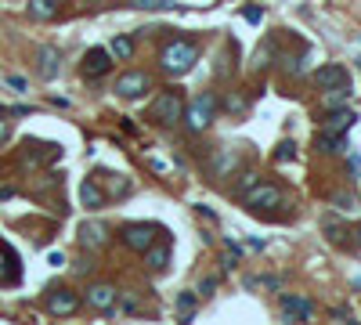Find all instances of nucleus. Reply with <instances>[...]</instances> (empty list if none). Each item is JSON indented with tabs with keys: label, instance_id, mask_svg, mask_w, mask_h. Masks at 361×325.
<instances>
[{
	"label": "nucleus",
	"instance_id": "obj_1",
	"mask_svg": "<svg viewBox=\"0 0 361 325\" xmlns=\"http://www.w3.org/2000/svg\"><path fill=\"white\" fill-rule=\"evenodd\" d=\"M199 62V48L192 40H170L166 48L159 51V65L170 73V76H184L192 73V65Z\"/></svg>",
	"mask_w": 361,
	"mask_h": 325
},
{
	"label": "nucleus",
	"instance_id": "obj_2",
	"mask_svg": "<svg viewBox=\"0 0 361 325\" xmlns=\"http://www.w3.org/2000/svg\"><path fill=\"white\" fill-rule=\"evenodd\" d=\"M214 113H217V98L209 94V91H202L199 98H192V101L184 105L181 120H184V127L192 130V134H202V130L214 123Z\"/></svg>",
	"mask_w": 361,
	"mask_h": 325
},
{
	"label": "nucleus",
	"instance_id": "obj_3",
	"mask_svg": "<svg viewBox=\"0 0 361 325\" xmlns=\"http://www.w3.org/2000/svg\"><path fill=\"white\" fill-rule=\"evenodd\" d=\"M242 199H246V206L249 210H279V206H286V192L279 188V185H267V181H257V185H253L246 195H242Z\"/></svg>",
	"mask_w": 361,
	"mask_h": 325
},
{
	"label": "nucleus",
	"instance_id": "obj_4",
	"mask_svg": "<svg viewBox=\"0 0 361 325\" xmlns=\"http://www.w3.org/2000/svg\"><path fill=\"white\" fill-rule=\"evenodd\" d=\"M181 113H184V98H181V91H163V94L152 101V108H148V120L170 127V123L181 120Z\"/></svg>",
	"mask_w": 361,
	"mask_h": 325
},
{
	"label": "nucleus",
	"instance_id": "obj_5",
	"mask_svg": "<svg viewBox=\"0 0 361 325\" xmlns=\"http://www.w3.org/2000/svg\"><path fill=\"white\" fill-rule=\"evenodd\" d=\"M156 235H159L156 224H123L119 228V243L126 250H134V253H145L148 246L156 243Z\"/></svg>",
	"mask_w": 361,
	"mask_h": 325
},
{
	"label": "nucleus",
	"instance_id": "obj_6",
	"mask_svg": "<svg viewBox=\"0 0 361 325\" xmlns=\"http://www.w3.org/2000/svg\"><path fill=\"white\" fill-rule=\"evenodd\" d=\"M148 87H152V76L141 73V69H131V73H123V76L116 80V94H119V98H141Z\"/></svg>",
	"mask_w": 361,
	"mask_h": 325
},
{
	"label": "nucleus",
	"instance_id": "obj_7",
	"mask_svg": "<svg viewBox=\"0 0 361 325\" xmlns=\"http://www.w3.org/2000/svg\"><path fill=\"white\" fill-rule=\"evenodd\" d=\"M116 300H119V293H116V286H109V282H94V286H87V308H94L101 315H109L116 308Z\"/></svg>",
	"mask_w": 361,
	"mask_h": 325
},
{
	"label": "nucleus",
	"instance_id": "obj_8",
	"mask_svg": "<svg viewBox=\"0 0 361 325\" xmlns=\"http://www.w3.org/2000/svg\"><path fill=\"white\" fill-rule=\"evenodd\" d=\"M47 311L58 318H69L80 311V296L73 289H47Z\"/></svg>",
	"mask_w": 361,
	"mask_h": 325
},
{
	"label": "nucleus",
	"instance_id": "obj_9",
	"mask_svg": "<svg viewBox=\"0 0 361 325\" xmlns=\"http://www.w3.org/2000/svg\"><path fill=\"white\" fill-rule=\"evenodd\" d=\"M314 83L322 87V91H329V87H344V83H351V73H347V65L329 62V65H318L314 69Z\"/></svg>",
	"mask_w": 361,
	"mask_h": 325
},
{
	"label": "nucleus",
	"instance_id": "obj_10",
	"mask_svg": "<svg viewBox=\"0 0 361 325\" xmlns=\"http://www.w3.org/2000/svg\"><path fill=\"white\" fill-rule=\"evenodd\" d=\"M279 308H282V315H286L289 322H307V318L314 315V303L304 300V296H293V293H282Z\"/></svg>",
	"mask_w": 361,
	"mask_h": 325
},
{
	"label": "nucleus",
	"instance_id": "obj_11",
	"mask_svg": "<svg viewBox=\"0 0 361 325\" xmlns=\"http://www.w3.org/2000/svg\"><path fill=\"white\" fill-rule=\"evenodd\" d=\"M36 73L44 76V80H54L61 73V51L51 48V43H47V48H40L36 51Z\"/></svg>",
	"mask_w": 361,
	"mask_h": 325
},
{
	"label": "nucleus",
	"instance_id": "obj_12",
	"mask_svg": "<svg viewBox=\"0 0 361 325\" xmlns=\"http://www.w3.org/2000/svg\"><path fill=\"white\" fill-rule=\"evenodd\" d=\"M109 69H112V55L105 48H91L83 55V76H105Z\"/></svg>",
	"mask_w": 361,
	"mask_h": 325
},
{
	"label": "nucleus",
	"instance_id": "obj_13",
	"mask_svg": "<svg viewBox=\"0 0 361 325\" xmlns=\"http://www.w3.org/2000/svg\"><path fill=\"white\" fill-rule=\"evenodd\" d=\"M354 123H358V113H351V108H329V116L322 120V130H329V134H347Z\"/></svg>",
	"mask_w": 361,
	"mask_h": 325
},
{
	"label": "nucleus",
	"instance_id": "obj_14",
	"mask_svg": "<svg viewBox=\"0 0 361 325\" xmlns=\"http://www.w3.org/2000/svg\"><path fill=\"white\" fill-rule=\"evenodd\" d=\"M80 243H83V250H101L105 243H109V228H105L101 221H87L80 228Z\"/></svg>",
	"mask_w": 361,
	"mask_h": 325
},
{
	"label": "nucleus",
	"instance_id": "obj_15",
	"mask_svg": "<svg viewBox=\"0 0 361 325\" xmlns=\"http://www.w3.org/2000/svg\"><path fill=\"white\" fill-rule=\"evenodd\" d=\"M314 148L325 152V156H336V152H347L351 141H347V134H329V130H318V134H314Z\"/></svg>",
	"mask_w": 361,
	"mask_h": 325
},
{
	"label": "nucleus",
	"instance_id": "obj_16",
	"mask_svg": "<svg viewBox=\"0 0 361 325\" xmlns=\"http://www.w3.org/2000/svg\"><path fill=\"white\" fill-rule=\"evenodd\" d=\"M80 203L87 206V210H101L105 203H109V195H105V192L98 188V181H94V178H87V181L80 185Z\"/></svg>",
	"mask_w": 361,
	"mask_h": 325
},
{
	"label": "nucleus",
	"instance_id": "obj_17",
	"mask_svg": "<svg viewBox=\"0 0 361 325\" xmlns=\"http://www.w3.org/2000/svg\"><path fill=\"white\" fill-rule=\"evenodd\" d=\"M29 15L36 18V22H51V18H58V11H61V0H29Z\"/></svg>",
	"mask_w": 361,
	"mask_h": 325
},
{
	"label": "nucleus",
	"instance_id": "obj_18",
	"mask_svg": "<svg viewBox=\"0 0 361 325\" xmlns=\"http://www.w3.org/2000/svg\"><path fill=\"white\" fill-rule=\"evenodd\" d=\"M141 257H145V264L152 268V271H163V268L170 264V246H166V243H152Z\"/></svg>",
	"mask_w": 361,
	"mask_h": 325
},
{
	"label": "nucleus",
	"instance_id": "obj_19",
	"mask_svg": "<svg viewBox=\"0 0 361 325\" xmlns=\"http://www.w3.org/2000/svg\"><path fill=\"white\" fill-rule=\"evenodd\" d=\"M18 275H22V268H18V257H15L8 246H0V282H15Z\"/></svg>",
	"mask_w": 361,
	"mask_h": 325
},
{
	"label": "nucleus",
	"instance_id": "obj_20",
	"mask_svg": "<svg viewBox=\"0 0 361 325\" xmlns=\"http://www.w3.org/2000/svg\"><path fill=\"white\" fill-rule=\"evenodd\" d=\"M351 101V83H344V87H329V91L322 94V105L325 108H344Z\"/></svg>",
	"mask_w": 361,
	"mask_h": 325
},
{
	"label": "nucleus",
	"instance_id": "obj_21",
	"mask_svg": "<svg viewBox=\"0 0 361 325\" xmlns=\"http://www.w3.org/2000/svg\"><path fill=\"white\" fill-rule=\"evenodd\" d=\"M109 55H116V58H123V62H131V58H134V40H131V36H116L112 48H109Z\"/></svg>",
	"mask_w": 361,
	"mask_h": 325
},
{
	"label": "nucleus",
	"instance_id": "obj_22",
	"mask_svg": "<svg viewBox=\"0 0 361 325\" xmlns=\"http://www.w3.org/2000/svg\"><path fill=\"white\" fill-rule=\"evenodd\" d=\"M228 170H235V156H231L228 148H221L217 156H214V173H217V178H224Z\"/></svg>",
	"mask_w": 361,
	"mask_h": 325
},
{
	"label": "nucleus",
	"instance_id": "obj_23",
	"mask_svg": "<svg viewBox=\"0 0 361 325\" xmlns=\"http://www.w3.org/2000/svg\"><path fill=\"white\" fill-rule=\"evenodd\" d=\"M196 303H199V293H181V296H177V308H181L184 322H192V311H196Z\"/></svg>",
	"mask_w": 361,
	"mask_h": 325
},
{
	"label": "nucleus",
	"instance_id": "obj_24",
	"mask_svg": "<svg viewBox=\"0 0 361 325\" xmlns=\"http://www.w3.org/2000/svg\"><path fill=\"white\" fill-rule=\"evenodd\" d=\"M257 181H260V173H253V170H242V173H239V185H235V192H239V195H246V192H249L253 185H257Z\"/></svg>",
	"mask_w": 361,
	"mask_h": 325
},
{
	"label": "nucleus",
	"instance_id": "obj_25",
	"mask_svg": "<svg viewBox=\"0 0 361 325\" xmlns=\"http://www.w3.org/2000/svg\"><path fill=\"white\" fill-rule=\"evenodd\" d=\"M131 8H145V11H163V8H174L170 0H126Z\"/></svg>",
	"mask_w": 361,
	"mask_h": 325
},
{
	"label": "nucleus",
	"instance_id": "obj_26",
	"mask_svg": "<svg viewBox=\"0 0 361 325\" xmlns=\"http://www.w3.org/2000/svg\"><path fill=\"white\" fill-rule=\"evenodd\" d=\"M293 156H296V145H293V141H282L279 152H274V163H286V159H293Z\"/></svg>",
	"mask_w": 361,
	"mask_h": 325
},
{
	"label": "nucleus",
	"instance_id": "obj_27",
	"mask_svg": "<svg viewBox=\"0 0 361 325\" xmlns=\"http://www.w3.org/2000/svg\"><path fill=\"white\" fill-rule=\"evenodd\" d=\"M325 231H329V243H344V228H339L332 217H325Z\"/></svg>",
	"mask_w": 361,
	"mask_h": 325
},
{
	"label": "nucleus",
	"instance_id": "obj_28",
	"mask_svg": "<svg viewBox=\"0 0 361 325\" xmlns=\"http://www.w3.org/2000/svg\"><path fill=\"white\" fill-rule=\"evenodd\" d=\"M228 113H246V98H239V94H228Z\"/></svg>",
	"mask_w": 361,
	"mask_h": 325
},
{
	"label": "nucleus",
	"instance_id": "obj_29",
	"mask_svg": "<svg viewBox=\"0 0 361 325\" xmlns=\"http://www.w3.org/2000/svg\"><path fill=\"white\" fill-rule=\"evenodd\" d=\"M217 289V278H202V286H199V296H209Z\"/></svg>",
	"mask_w": 361,
	"mask_h": 325
},
{
	"label": "nucleus",
	"instance_id": "obj_30",
	"mask_svg": "<svg viewBox=\"0 0 361 325\" xmlns=\"http://www.w3.org/2000/svg\"><path fill=\"white\" fill-rule=\"evenodd\" d=\"M336 206L339 210H354V195H336Z\"/></svg>",
	"mask_w": 361,
	"mask_h": 325
},
{
	"label": "nucleus",
	"instance_id": "obj_31",
	"mask_svg": "<svg viewBox=\"0 0 361 325\" xmlns=\"http://www.w3.org/2000/svg\"><path fill=\"white\" fill-rule=\"evenodd\" d=\"M242 15H246V22H260V18H264V11H260V8H246Z\"/></svg>",
	"mask_w": 361,
	"mask_h": 325
},
{
	"label": "nucleus",
	"instance_id": "obj_32",
	"mask_svg": "<svg viewBox=\"0 0 361 325\" xmlns=\"http://www.w3.org/2000/svg\"><path fill=\"white\" fill-rule=\"evenodd\" d=\"M267 58H271V43H264V48L257 51V65H267Z\"/></svg>",
	"mask_w": 361,
	"mask_h": 325
},
{
	"label": "nucleus",
	"instance_id": "obj_33",
	"mask_svg": "<svg viewBox=\"0 0 361 325\" xmlns=\"http://www.w3.org/2000/svg\"><path fill=\"white\" fill-rule=\"evenodd\" d=\"M8 138H11V127L8 120H0V145H8Z\"/></svg>",
	"mask_w": 361,
	"mask_h": 325
},
{
	"label": "nucleus",
	"instance_id": "obj_34",
	"mask_svg": "<svg viewBox=\"0 0 361 325\" xmlns=\"http://www.w3.org/2000/svg\"><path fill=\"white\" fill-rule=\"evenodd\" d=\"M8 83L15 87V91H26V80L22 76H8Z\"/></svg>",
	"mask_w": 361,
	"mask_h": 325
},
{
	"label": "nucleus",
	"instance_id": "obj_35",
	"mask_svg": "<svg viewBox=\"0 0 361 325\" xmlns=\"http://www.w3.org/2000/svg\"><path fill=\"white\" fill-rule=\"evenodd\" d=\"M354 235H358V246H361V224H358V228H354Z\"/></svg>",
	"mask_w": 361,
	"mask_h": 325
},
{
	"label": "nucleus",
	"instance_id": "obj_36",
	"mask_svg": "<svg viewBox=\"0 0 361 325\" xmlns=\"http://www.w3.org/2000/svg\"><path fill=\"white\" fill-rule=\"evenodd\" d=\"M87 4H109V0H87Z\"/></svg>",
	"mask_w": 361,
	"mask_h": 325
}]
</instances>
